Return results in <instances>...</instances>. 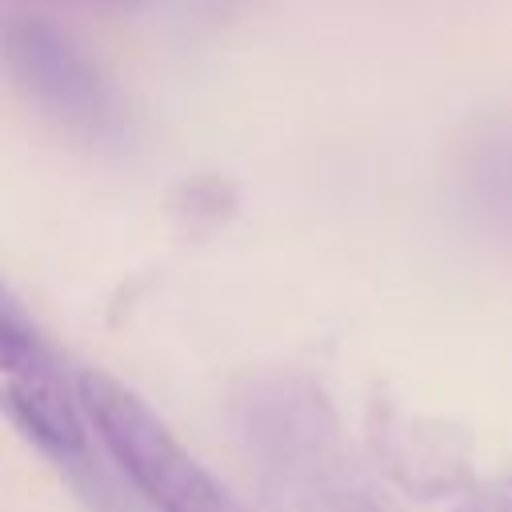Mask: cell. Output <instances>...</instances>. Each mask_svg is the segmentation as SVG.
Returning <instances> with one entry per match:
<instances>
[{
  "label": "cell",
  "mask_w": 512,
  "mask_h": 512,
  "mask_svg": "<svg viewBox=\"0 0 512 512\" xmlns=\"http://www.w3.org/2000/svg\"><path fill=\"white\" fill-rule=\"evenodd\" d=\"M72 388L84 408L88 432H96L112 464L128 476V484L152 512H252L176 440V432L128 384L100 368H80Z\"/></svg>",
  "instance_id": "6da1fadb"
},
{
  "label": "cell",
  "mask_w": 512,
  "mask_h": 512,
  "mask_svg": "<svg viewBox=\"0 0 512 512\" xmlns=\"http://www.w3.org/2000/svg\"><path fill=\"white\" fill-rule=\"evenodd\" d=\"M0 408L52 460L72 464V460L88 456L84 408L76 400V388L68 392L52 364H36V368L4 376L0 380Z\"/></svg>",
  "instance_id": "7a4b0ae2"
},
{
  "label": "cell",
  "mask_w": 512,
  "mask_h": 512,
  "mask_svg": "<svg viewBox=\"0 0 512 512\" xmlns=\"http://www.w3.org/2000/svg\"><path fill=\"white\" fill-rule=\"evenodd\" d=\"M372 444H376L380 460L392 468V476L412 492H444L456 484V476H452L456 460L444 452V444L436 440L428 420H416L408 412L376 404Z\"/></svg>",
  "instance_id": "3957f363"
},
{
  "label": "cell",
  "mask_w": 512,
  "mask_h": 512,
  "mask_svg": "<svg viewBox=\"0 0 512 512\" xmlns=\"http://www.w3.org/2000/svg\"><path fill=\"white\" fill-rule=\"evenodd\" d=\"M12 52L24 60V76H32V84L40 92H52L60 104L76 108L80 100L92 96V76L80 68V60L68 52V44H60L52 32H44L36 24L16 28Z\"/></svg>",
  "instance_id": "277c9868"
},
{
  "label": "cell",
  "mask_w": 512,
  "mask_h": 512,
  "mask_svg": "<svg viewBox=\"0 0 512 512\" xmlns=\"http://www.w3.org/2000/svg\"><path fill=\"white\" fill-rule=\"evenodd\" d=\"M36 364H48L40 336H36L28 312L20 308V300L0 284V376L24 372Z\"/></svg>",
  "instance_id": "5b68a950"
},
{
  "label": "cell",
  "mask_w": 512,
  "mask_h": 512,
  "mask_svg": "<svg viewBox=\"0 0 512 512\" xmlns=\"http://www.w3.org/2000/svg\"><path fill=\"white\" fill-rule=\"evenodd\" d=\"M460 512H496V508H488V504H480V500H472V508H460Z\"/></svg>",
  "instance_id": "8992f818"
}]
</instances>
